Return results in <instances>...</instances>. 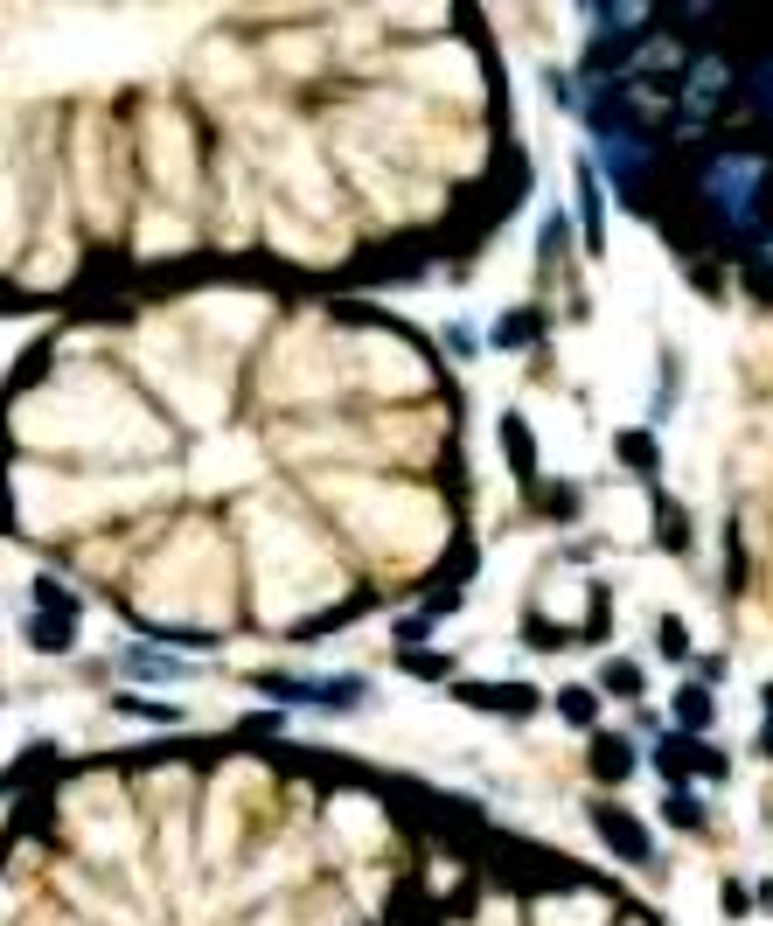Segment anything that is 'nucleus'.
<instances>
[{"label":"nucleus","mask_w":773,"mask_h":926,"mask_svg":"<svg viewBox=\"0 0 773 926\" xmlns=\"http://www.w3.org/2000/svg\"><path fill=\"white\" fill-rule=\"evenodd\" d=\"M696 196H704V210L718 216L725 237H746L752 223L773 210V161H760V154H711Z\"/></svg>","instance_id":"nucleus-1"},{"label":"nucleus","mask_w":773,"mask_h":926,"mask_svg":"<svg viewBox=\"0 0 773 926\" xmlns=\"http://www.w3.org/2000/svg\"><path fill=\"white\" fill-rule=\"evenodd\" d=\"M258 690L286 704H320V711H363V676H258Z\"/></svg>","instance_id":"nucleus-2"},{"label":"nucleus","mask_w":773,"mask_h":926,"mask_svg":"<svg viewBox=\"0 0 773 926\" xmlns=\"http://www.w3.org/2000/svg\"><path fill=\"white\" fill-rule=\"evenodd\" d=\"M593 829L613 843V857H628V864H648L655 857V843H648V829H641L628 808H613V801H593Z\"/></svg>","instance_id":"nucleus-3"},{"label":"nucleus","mask_w":773,"mask_h":926,"mask_svg":"<svg viewBox=\"0 0 773 926\" xmlns=\"http://www.w3.org/2000/svg\"><path fill=\"white\" fill-rule=\"evenodd\" d=\"M460 704H475V711H502V717H530L543 696L537 690H523V683H460Z\"/></svg>","instance_id":"nucleus-4"},{"label":"nucleus","mask_w":773,"mask_h":926,"mask_svg":"<svg viewBox=\"0 0 773 926\" xmlns=\"http://www.w3.org/2000/svg\"><path fill=\"white\" fill-rule=\"evenodd\" d=\"M578 231H586V251H607V202H599V175L593 161H578Z\"/></svg>","instance_id":"nucleus-5"},{"label":"nucleus","mask_w":773,"mask_h":926,"mask_svg":"<svg viewBox=\"0 0 773 926\" xmlns=\"http://www.w3.org/2000/svg\"><path fill=\"white\" fill-rule=\"evenodd\" d=\"M119 669H126V676H147V683H181V676H188V661L161 655L154 641H133V648L119 655Z\"/></svg>","instance_id":"nucleus-6"},{"label":"nucleus","mask_w":773,"mask_h":926,"mask_svg":"<svg viewBox=\"0 0 773 926\" xmlns=\"http://www.w3.org/2000/svg\"><path fill=\"white\" fill-rule=\"evenodd\" d=\"M593 773H599L607 787H620V781L634 773V746L620 739V731H599V739H593Z\"/></svg>","instance_id":"nucleus-7"},{"label":"nucleus","mask_w":773,"mask_h":926,"mask_svg":"<svg viewBox=\"0 0 773 926\" xmlns=\"http://www.w3.org/2000/svg\"><path fill=\"white\" fill-rule=\"evenodd\" d=\"M711 725H718V696H711L704 683L676 690V731H690V739H696V731H711Z\"/></svg>","instance_id":"nucleus-8"},{"label":"nucleus","mask_w":773,"mask_h":926,"mask_svg":"<svg viewBox=\"0 0 773 926\" xmlns=\"http://www.w3.org/2000/svg\"><path fill=\"white\" fill-rule=\"evenodd\" d=\"M28 641H35L43 655H70V648H78V620H63V613H35V620H28Z\"/></svg>","instance_id":"nucleus-9"},{"label":"nucleus","mask_w":773,"mask_h":926,"mask_svg":"<svg viewBox=\"0 0 773 926\" xmlns=\"http://www.w3.org/2000/svg\"><path fill=\"white\" fill-rule=\"evenodd\" d=\"M558 717H564V725H578V731L599 725V690L593 683H564L558 690Z\"/></svg>","instance_id":"nucleus-10"},{"label":"nucleus","mask_w":773,"mask_h":926,"mask_svg":"<svg viewBox=\"0 0 773 926\" xmlns=\"http://www.w3.org/2000/svg\"><path fill=\"white\" fill-rule=\"evenodd\" d=\"M613 453L634 467V474H655V467H663V453H655V439H648V432H620V439H613Z\"/></svg>","instance_id":"nucleus-11"},{"label":"nucleus","mask_w":773,"mask_h":926,"mask_svg":"<svg viewBox=\"0 0 773 926\" xmlns=\"http://www.w3.org/2000/svg\"><path fill=\"white\" fill-rule=\"evenodd\" d=\"M530 335H543V314H508V320H495V328H488V342H495V349H523Z\"/></svg>","instance_id":"nucleus-12"},{"label":"nucleus","mask_w":773,"mask_h":926,"mask_svg":"<svg viewBox=\"0 0 773 926\" xmlns=\"http://www.w3.org/2000/svg\"><path fill=\"white\" fill-rule=\"evenodd\" d=\"M502 446H508V460H516V474H537V446H530V425L523 419H502Z\"/></svg>","instance_id":"nucleus-13"},{"label":"nucleus","mask_w":773,"mask_h":926,"mask_svg":"<svg viewBox=\"0 0 773 926\" xmlns=\"http://www.w3.org/2000/svg\"><path fill=\"white\" fill-rule=\"evenodd\" d=\"M599 690L634 704V696H641V661H607V669H599Z\"/></svg>","instance_id":"nucleus-14"},{"label":"nucleus","mask_w":773,"mask_h":926,"mask_svg":"<svg viewBox=\"0 0 773 926\" xmlns=\"http://www.w3.org/2000/svg\"><path fill=\"white\" fill-rule=\"evenodd\" d=\"M663 816L676 822V829H704V801H696L690 787H669V801H663Z\"/></svg>","instance_id":"nucleus-15"},{"label":"nucleus","mask_w":773,"mask_h":926,"mask_svg":"<svg viewBox=\"0 0 773 926\" xmlns=\"http://www.w3.org/2000/svg\"><path fill=\"white\" fill-rule=\"evenodd\" d=\"M663 543H669V551H690V516L676 502H663Z\"/></svg>","instance_id":"nucleus-16"},{"label":"nucleus","mask_w":773,"mask_h":926,"mask_svg":"<svg viewBox=\"0 0 773 926\" xmlns=\"http://www.w3.org/2000/svg\"><path fill=\"white\" fill-rule=\"evenodd\" d=\"M398 661H405V676H446V669H454V661H446L440 648H432V655H425V648H405Z\"/></svg>","instance_id":"nucleus-17"},{"label":"nucleus","mask_w":773,"mask_h":926,"mask_svg":"<svg viewBox=\"0 0 773 926\" xmlns=\"http://www.w3.org/2000/svg\"><path fill=\"white\" fill-rule=\"evenodd\" d=\"M690 773H704V781H725L731 760H725V752H711V746H690Z\"/></svg>","instance_id":"nucleus-18"},{"label":"nucleus","mask_w":773,"mask_h":926,"mask_svg":"<svg viewBox=\"0 0 773 926\" xmlns=\"http://www.w3.org/2000/svg\"><path fill=\"white\" fill-rule=\"evenodd\" d=\"M663 655H669V661H683V655H690V634H683V620H676V613L663 620Z\"/></svg>","instance_id":"nucleus-19"},{"label":"nucleus","mask_w":773,"mask_h":926,"mask_svg":"<svg viewBox=\"0 0 773 926\" xmlns=\"http://www.w3.org/2000/svg\"><path fill=\"white\" fill-rule=\"evenodd\" d=\"M752 899H760V892H746V884H725V913H731V919H746Z\"/></svg>","instance_id":"nucleus-20"},{"label":"nucleus","mask_w":773,"mask_h":926,"mask_svg":"<svg viewBox=\"0 0 773 926\" xmlns=\"http://www.w3.org/2000/svg\"><path fill=\"white\" fill-rule=\"evenodd\" d=\"M725 676V655H696V683H718Z\"/></svg>","instance_id":"nucleus-21"},{"label":"nucleus","mask_w":773,"mask_h":926,"mask_svg":"<svg viewBox=\"0 0 773 926\" xmlns=\"http://www.w3.org/2000/svg\"><path fill=\"white\" fill-rule=\"evenodd\" d=\"M760 760H773V717L760 725Z\"/></svg>","instance_id":"nucleus-22"},{"label":"nucleus","mask_w":773,"mask_h":926,"mask_svg":"<svg viewBox=\"0 0 773 926\" xmlns=\"http://www.w3.org/2000/svg\"><path fill=\"white\" fill-rule=\"evenodd\" d=\"M760 905H766V913H773V878H760Z\"/></svg>","instance_id":"nucleus-23"}]
</instances>
